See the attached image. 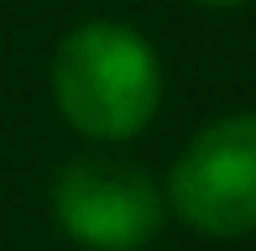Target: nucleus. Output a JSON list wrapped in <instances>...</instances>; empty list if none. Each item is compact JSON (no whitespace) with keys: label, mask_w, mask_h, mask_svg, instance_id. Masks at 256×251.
Segmentation results:
<instances>
[{"label":"nucleus","mask_w":256,"mask_h":251,"mask_svg":"<svg viewBox=\"0 0 256 251\" xmlns=\"http://www.w3.org/2000/svg\"><path fill=\"white\" fill-rule=\"evenodd\" d=\"M48 89L58 116L100 146L131 142L162 110V63L126 21H78L52 48Z\"/></svg>","instance_id":"1"},{"label":"nucleus","mask_w":256,"mask_h":251,"mask_svg":"<svg viewBox=\"0 0 256 251\" xmlns=\"http://www.w3.org/2000/svg\"><path fill=\"white\" fill-rule=\"evenodd\" d=\"M52 220L84 251H146L168 225V194L131 157L78 152L52 178Z\"/></svg>","instance_id":"2"},{"label":"nucleus","mask_w":256,"mask_h":251,"mask_svg":"<svg viewBox=\"0 0 256 251\" xmlns=\"http://www.w3.org/2000/svg\"><path fill=\"white\" fill-rule=\"evenodd\" d=\"M162 194L168 214L209 241L256 236V110L199 126L178 152Z\"/></svg>","instance_id":"3"},{"label":"nucleus","mask_w":256,"mask_h":251,"mask_svg":"<svg viewBox=\"0 0 256 251\" xmlns=\"http://www.w3.org/2000/svg\"><path fill=\"white\" fill-rule=\"evenodd\" d=\"M188 6H209V10H230V6H246V0H188Z\"/></svg>","instance_id":"4"}]
</instances>
